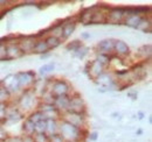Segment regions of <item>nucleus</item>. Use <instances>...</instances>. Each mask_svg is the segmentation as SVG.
Here are the masks:
<instances>
[{
    "instance_id": "f3484780",
    "label": "nucleus",
    "mask_w": 152,
    "mask_h": 142,
    "mask_svg": "<svg viewBox=\"0 0 152 142\" xmlns=\"http://www.w3.org/2000/svg\"><path fill=\"white\" fill-rule=\"evenodd\" d=\"M54 69V64H48V65H43L41 69H40V72L43 75V73H48Z\"/></svg>"
},
{
    "instance_id": "dca6fc26",
    "label": "nucleus",
    "mask_w": 152,
    "mask_h": 142,
    "mask_svg": "<svg viewBox=\"0 0 152 142\" xmlns=\"http://www.w3.org/2000/svg\"><path fill=\"white\" fill-rule=\"evenodd\" d=\"M34 127H35V124H34V122H32L29 119L26 121L25 128H26V130H27L28 133H33V132H34Z\"/></svg>"
},
{
    "instance_id": "20e7f679",
    "label": "nucleus",
    "mask_w": 152,
    "mask_h": 142,
    "mask_svg": "<svg viewBox=\"0 0 152 142\" xmlns=\"http://www.w3.org/2000/svg\"><path fill=\"white\" fill-rule=\"evenodd\" d=\"M125 15V11L122 9V8H114L110 13H109V17H108V20H110L111 22H121L122 19L124 18Z\"/></svg>"
},
{
    "instance_id": "4468645a",
    "label": "nucleus",
    "mask_w": 152,
    "mask_h": 142,
    "mask_svg": "<svg viewBox=\"0 0 152 142\" xmlns=\"http://www.w3.org/2000/svg\"><path fill=\"white\" fill-rule=\"evenodd\" d=\"M46 43H47V46H48V49H53V48H56L57 46L60 44V40H58V37L49 36V37L46 40Z\"/></svg>"
},
{
    "instance_id": "2eb2a0df",
    "label": "nucleus",
    "mask_w": 152,
    "mask_h": 142,
    "mask_svg": "<svg viewBox=\"0 0 152 142\" xmlns=\"http://www.w3.org/2000/svg\"><path fill=\"white\" fill-rule=\"evenodd\" d=\"M46 120H40L39 122L35 124V127H34V130L38 132V134H43L46 133Z\"/></svg>"
},
{
    "instance_id": "ddd939ff",
    "label": "nucleus",
    "mask_w": 152,
    "mask_h": 142,
    "mask_svg": "<svg viewBox=\"0 0 152 142\" xmlns=\"http://www.w3.org/2000/svg\"><path fill=\"white\" fill-rule=\"evenodd\" d=\"M46 133L47 134H49V135H53L54 133H55V130H56V124H55V121H53V120H46Z\"/></svg>"
},
{
    "instance_id": "aec40b11",
    "label": "nucleus",
    "mask_w": 152,
    "mask_h": 142,
    "mask_svg": "<svg viewBox=\"0 0 152 142\" xmlns=\"http://www.w3.org/2000/svg\"><path fill=\"white\" fill-rule=\"evenodd\" d=\"M4 117H6V109H5V106L0 103V119Z\"/></svg>"
},
{
    "instance_id": "f8f14e48",
    "label": "nucleus",
    "mask_w": 152,
    "mask_h": 142,
    "mask_svg": "<svg viewBox=\"0 0 152 142\" xmlns=\"http://www.w3.org/2000/svg\"><path fill=\"white\" fill-rule=\"evenodd\" d=\"M102 68H103V65L98 62V61H95V62H93V64H91V75L94 76V77H99V75L102 73Z\"/></svg>"
},
{
    "instance_id": "a211bd4d",
    "label": "nucleus",
    "mask_w": 152,
    "mask_h": 142,
    "mask_svg": "<svg viewBox=\"0 0 152 142\" xmlns=\"http://www.w3.org/2000/svg\"><path fill=\"white\" fill-rule=\"evenodd\" d=\"M7 97H8V91H7V89L6 88H0V103L2 100L7 99Z\"/></svg>"
},
{
    "instance_id": "0eeeda50",
    "label": "nucleus",
    "mask_w": 152,
    "mask_h": 142,
    "mask_svg": "<svg viewBox=\"0 0 152 142\" xmlns=\"http://www.w3.org/2000/svg\"><path fill=\"white\" fill-rule=\"evenodd\" d=\"M75 29V22H69V23H64L62 25V38H67L68 36L73 34Z\"/></svg>"
},
{
    "instance_id": "4be33fe9",
    "label": "nucleus",
    "mask_w": 152,
    "mask_h": 142,
    "mask_svg": "<svg viewBox=\"0 0 152 142\" xmlns=\"http://www.w3.org/2000/svg\"><path fill=\"white\" fill-rule=\"evenodd\" d=\"M96 139H97V133H93V134H91V140L94 141Z\"/></svg>"
},
{
    "instance_id": "9d476101",
    "label": "nucleus",
    "mask_w": 152,
    "mask_h": 142,
    "mask_svg": "<svg viewBox=\"0 0 152 142\" xmlns=\"http://www.w3.org/2000/svg\"><path fill=\"white\" fill-rule=\"evenodd\" d=\"M142 18L139 17V14H133V15H129L126 20H125V25L129 26V27H133V28H137V26L139 25Z\"/></svg>"
},
{
    "instance_id": "f03ea898",
    "label": "nucleus",
    "mask_w": 152,
    "mask_h": 142,
    "mask_svg": "<svg viewBox=\"0 0 152 142\" xmlns=\"http://www.w3.org/2000/svg\"><path fill=\"white\" fill-rule=\"evenodd\" d=\"M68 109L73 113H81L83 112L84 109V104H83V100L81 98H72L69 99V106H68Z\"/></svg>"
},
{
    "instance_id": "423d86ee",
    "label": "nucleus",
    "mask_w": 152,
    "mask_h": 142,
    "mask_svg": "<svg viewBox=\"0 0 152 142\" xmlns=\"http://www.w3.org/2000/svg\"><path fill=\"white\" fill-rule=\"evenodd\" d=\"M115 48V42L113 40H104L98 44V49L102 51V54L107 55L108 53H110L111 50H114Z\"/></svg>"
},
{
    "instance_id": "6ab92c4d",
    "label": "nucleus",
    "mask_w": 152,
    "mask_h": 142,
    "mask_svg": "<svg viewBox=\"0 0 152 142\" xmlns=\"http://www.w3.org/2000/svg\"><path fill=\"white\" fill-rule=\"evenodd\" d=\"M6 59V44L0 43V61Z\"/></svg>"
},
{
    "instance_id": "9b49d317",
    "label": "nucleus",
    "mask_w": 152,
    "mask_h": 142,
    "mask_svg": "<svg viewBox=\"0 0 152 142\" xmlns=\"http://www.w3.org/2000/svg\"><path fill=\"white\" fill-rule=\"evenodd\" d=\"M55 106L57 108H63V109H68L69 106V99L63 96V97H56L55 99Z\"/></svg>"
},
{
    "instance_id": "412c9836",
    "label": "nucleus",
    "mask_w": 152,
    "mask_h": 142,
    "mask_svg": "<svg viewBox=\"0 0 152 142\" xmlns=\"http://www.w3.org/2000/svg\"><path fill=\"white\" fill-rule=\"evenodd\" d=\"M5 138V133H4V130L0 128V139H4Z\"/></svg>"
},
{
    "instance_id": "1a4fd4ad",
    "label": "nucleus",
    "mask_w": 152,
    "mask_h": 142,
    "mask_svg": "<svg viewBox=\"0 0 152 142\" xmlns=\"http://www.w3.org/2000/svg\"><path fill=\"white\" fill-rule=\"evenodd\" d=\"M114 49H116V51L119 54V55H126V54H129V47H128V44H126L125 42H123V41H117V42H115Z\"/></svg>"
},
{
    "instance_id": "f257e3e1",
    "label": "nucleus",
    "mask_w": 152,
    "mask_h": 142,
    "mask_svg": "<svg viewBox=\"0 0 152 142\" xmlns=\"http://www.w3.org/2000/svg\"><path fill=\"white\" fill-rule=\"evenodd\" d=\"M61 138H67L69 140H75L78 136V129L77 127L73 126V125L64 122L61 126Z\"/></svg>"
},
{
    "instance_id": "6e6552de",
    "label": "nucleus",
    "mask_w": 152,
    "mask_h": 142,
    "mask_svg": "<svg viewBox=\"0 0 152 142\" xmlns=\"http://www.w3.org/2000/svg\"><path fill=\"white\" fill-rule=\"evenodd\" d=\"M49 49H48V46L46 43V41H38L34 43V47L32 49L33 53H37V54H43V53H47Z\"/></svg>"
},
{
    "instance_id": "7ed1b4c3",
    "label": "nucleus",
    "mask_w": 152,
    "mask_h": 142,
    "mask_svg": "<svg viewBox=\"0 0 152 142\" xmlns=\"http://www.w3.org/2000/svg\"><path fill=\"white\" fill-rule=\"evenodd\" d=\"M22 51L20 50L18 44H8L6 46V59H13L21 56Z\"/></svg>"
},
{
    "instance_id": "39448f33",
    "label": "nucleus",
    "mask_w": 152,
    "mask_h": 142,
    "mask_svg": "<svg viewBox=\"0 0 152 142\" xmlns=\"http://www.w3.org/2000/svg\"><path fill=\"white\" fill-rule=\"evenodd\" d=\"M68 85L64 82H56L53 86V92L56 97H63L68 92Z\"/></svg>"
}]
</instances>
